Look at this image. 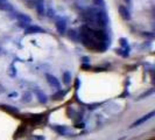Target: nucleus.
<instances>
[{
    "label": "nucleus",
    "instance_id": "1",
    "mask_svg": "<svg viewBox=\"0 0 155 140\" xmlns=\"http://www.w3.org/2000/svg\"><path fill=\"white\" fill-rule=\"evenodd\" d=\"M94 22L99 27H106L109 23V18L105 12H96L94 14Z\"/></svg>",
    "mask_w": 155,
    "mask_h": 140
},
{
    "label": "nucleus",
    "instance_id": "2",
    "mask_svg": "<svg viewBox=\"0 0 155 140\" xmlns=\"http://www.w3.org/2000/svg\"><path fill=\"white\" fill-rule=\"evenodd\" d=\"M154 115H155V112L154 111H152V112H149L148 115H146V116H143L142 118H139L138 120H135L134 123H133L132 125H131V127H137V126H139V125H141V124H143L145 122H147V120H149L152 117H154Z\"/></svg>",
    "mask_w": 155,
    "mask_h": 140
},
{
    "label": "nucleus",
    "instance_id": "3",
    "mask_svg": "<svg viewBox=\"0 0 155 140\" xmlns=\"http://www.w3.org/2000/svg\"><path fill=\"white\" fill-rule=\"evenodd\" d=\"M46 78H47V81H48V83L53 86V88H55V89H60V88H61V84H60L58 79L55 77V76L50 75V74H47Z\"/></svg>",
    "mask_w": 155,
    "mask_h": 140
},
{
    "label": "nucleus",
    "instance_id": "4",
    "mask_svg": "<svg viewBox=\"0 0 155 140\" xmlns=\"http://www.w3.org/2000/svg\"><path fill=\"white\" fill-rule=\"evenodd\" d=\"M55 26H56V29H57V32L60 34H63V33H65V31H67V22L63 19L57 20L56 23H55Z\"/></svg>",
    "mask_w": 155,
    "mask_h": 140
},
{
    "label": "nucleus",
    "instance_id": "5",
    "mask_svg": "<svg viewBox=\"0 0 155 140\" xmlns=\"http://www.w3.org/2000/svg\"><path fill=\"white\" fill-rule=\"evenodd\" d=\"M26 34H38V33H45V31L39 26H29L25 32Z\"/></svg>",
    "mask_w": 155,
    "mask_h": 140
},
{
    "label": "nucleus",
    "instance_id": "6",
    "mask_svg": "<svg viewBox=\"0 0 155 140\" xmlns=\"http://www.w3.org/2000/svg\"><path fill=\"white\" fill-rule=\"evenodd\" d=\"M119 13H120L121 18H123V19H125V20H130V19H131L130 11L125 7V6H119Z\"/></svg>",
    "mask_w": 155,
    "mask_h": 140
},
{
    "label": "nucleus",
    "instance_id": "7",
    "mask_svg": "<svg viewBox=\"0 0 155 140\" xmlns=\"http://www.w3.org/2000/svg\"><path fill=\"white\" fill-rule=\"evenodd\" d=\"M35 8H36L39 15H43L45 14V2H43V0H36Z\"/></svg>",
    "mask_w": 155,
    "mask_h": 140
},
{
    "label": "nucleus",
    "instance_id": "8",
    "mask_svg": "<svg viewBox=\"0 0 155 140\" xmlns=\"http://www.w3.org/2000/svg\"><path fill=\"white\" fill-rule=\"evenodd\" d=\"M16 19H18L21 23H31V16L26 15V14H18V15H16Z\"/></svg>",
    "mask_w": 155,
    "mask_h": 140
},
{
    "label": "nucleus",
    "instance_id": "9",
    "mask_svg": "<svg viewBox=\"0 0 155 140\" xmlns=\"http://www.w3.org/2000/svg\"><path fill=\"white\" fill-rule=\"evenodd\" d=\"M35 93H36V96H38V98H39L40 103H43V104H46L47 102H48V99H47V96L43 92H42V91H40V90H36V91H35Z\"/></svg>",
    "mask_w": 155,
    "mask_h": 140
},
{
    "label": "nucleus",
    "instance_id": "10",
    "mask_svg": "<svg viewBox=\"0 0 155 140\" xmlns=\"http://www.w3.org/2000/svg\"><path fill=\"white\" fill-rule=\"evenodd\" d=\"M1 108H2V110L7 111L9 113H13V115L19 113V110L16 109V108H14V106H11V105H1Z\"/></svg>",
    "mask_w": 155,
    "mask_h": 140
},
{
    "label": "nucleus",
    "instance_id": "11",
    "mask_svg": "<svg viewBox=\"0 0 155 140\" xmlns=\"http://www.w3.org/2000/svg\"><path fill=\"white\" fill-rule=\"evenodd\" d=\"M70 82H71V74L69 71H65L63 74V83L68 85V84H70Z\"/></svg>",
    "mask_w": 155,
    "mask_h": 140
},
{
    "label": "nucleus",
    "instance_id": "12",
    "mask_svg": "<svg viewBox=\"0 0 155 140\" xmlns=\"http://www.w3.org/2000/svg\"><path fill=\"white\" fill-rule=\"evenodd\" d=\"M54 130L56 131V132L60 133V134H65V133H67V128H65L64 126H58V125H55Z\"/></svg>",
    "mask_w": 155,
    "mask_h": 140
},
{
    "label": "nucleus",
    "instance_id": "13",
    "mask_svg": "<svg viewBox=\"0 0 155 140\" xmlns=\"http://www.w3.org/2000/svg\"><path fill=\"white\" fill-rule=\"evenodd\" d=\"M69 36L71 38V39H74V40H78V38H79V33H77L75 29H70V31H69Z\"/></svg>",
    "mask_w": 155,
    "mask_h": 140
},
{
    "label": "nucleus",
    "instance_id": "14",
    "mask_svg": "<svg viewBox=\"0 0 155 140\" xmlns=\"http://www.w3.org/2000/svg\"><path fill=\"white\" fill-rule=\"evenodd\" d=\"M31 95L29 92H25L22 96V102L23 103H28V102H31Z\"/></svg>",
    "mask_w": 155,
    "mask_h": 140
},
{
    "label": "nucleus",
    "instance_id": "15",
    "mask_svg": "<svg viewBox=\"0 0 155 140\" xmlns=\"http://www.w3.org/2000/svg\"><path fill=\"white\" fill-rule=\"evenodd\" d=\"M0 9H4V11H12V9H13V6H12L9 2H6V4H4V5L0 6Z\"/></svg>",
    "mask_w": 155,
    "mask_h": 140
},
{
    "label": "nucleus",
    "instance_id": "16",
    "mask_svg": "<svg viewBox=\"0 0 155 140\" xmlns=\"http://www.w3.org/2000/svg\"><path fill=\"white\" fill-rule=\"evenodd\" d=\"M64 95H65V92H62V91L60 90V91H58V92L56 93V95H54L53 97H54L55 99H60V98H62V97L64 96Z\"/></svg>",
    "mask_w": 155,
    "mask_h": 140
},
{
    "label": "nucleus",
    "instance_id": "17",
    "mask_svg": "<svg viewBox=\"0 0 155 140\" xmlns=\"http://www.w3.org/2000/svg\"><path fill=\"white\" fill-rule=\"evenodd\" d=\"M93 4L97 5V6H104L105 5L104 0H93Z\"/></svg>",
    "mask_w": 155,
    "mask_h": 140
},
{
    "label": "nucleus",
    "instance_id": "18",
    "mask_svg": "<svg viewBox=\"0 0 155 140\" xmlns=\"http://www.w3.org/2000/svg\"><path fill=\"white\" fill-rule=\"evenodd\" d=\"M120 45L123 47H127V40L126 39H120Z\"/></svg>",
    "mask_w": 155,
    "mask_h": 140
},
{
    "label": "nucleus",
    "instance_id": "19",
    "mask_svg": "<svg viewBox=\"0 0 155 140\" xmlns=\"http://www.w3.org/2000/svg\"><path fill=\"white\" fill-rule=\"evenodd\" d=\"M6 2H8V0H0V6L4 5V4H6Z\"/></svg>",
    "mask_w": 155,
    "mask_h": 140
},
{
    "label": "nucleus",
    "instance_id": "20",
    "mask_svg": "<svg viewBox=\"0 0 155 140\" xmlns=\"http://www.w3.org/2000/svg\"><path fill=\"white\" fill-rule=\"evenodd\" d=\"M83 61L84 62H89V57H83Z\"/></svg>",
    "mask_w": 155,
    "mask_h": 140
},
{
    "label": "nucleus",
    "instance_id": "21",
    "mask_svg": "<svg viewBox=\"0 0 155 140\" xmlns=\"http://www.w3.org/2000/svg\"><path fill=\"white\" fill-rule=\"evenodd\" d=\"M124 1H126V2H128V4L131 2V0H124Z\"/></svg>",
    "mask_w": 155,
    "mask_h": 140
}]
</instances>
